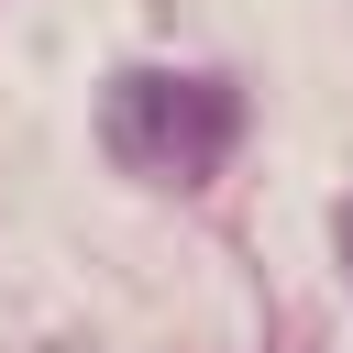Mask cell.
<instances>
[{
  "label": "cell",
  "instance_id": "obj_1",
  "mask_svg": "<svg viewBox=\"0 0 353 353\" xmlns=\"http://www.w3.org/2000/svg\"><path fill=\"white\" fill-rule=\"evenodd\" d=\"M232 121L243 110L221 77H121L110 88V154L143 176H176V188H199L232 154Z\"/></svg>",
  "mask_w": 353,
  "mask_h": 353
},
{
  "label": "cell",
  "instance_id": "obj_2",
  "mask_svg": "<svg viewBox=\"0 0 353 353\" xmlns=\"http://www.w3.org/2000/svg\"><path fill=\"white\" fill-rule=\"evenodd\" d=\"M331 243H342V276H353V199L331 210Z\"/></svg>",
  "mask_w": 353,
  "mask_h": 353
}]
</instances>
